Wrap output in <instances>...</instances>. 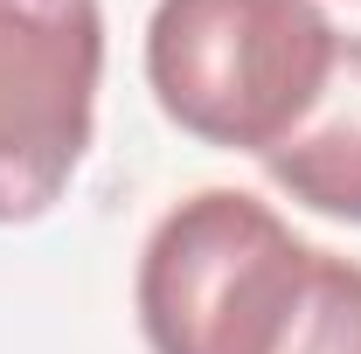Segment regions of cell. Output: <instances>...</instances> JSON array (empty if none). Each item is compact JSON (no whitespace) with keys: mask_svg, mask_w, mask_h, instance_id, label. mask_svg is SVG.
<instances>
[{"mask_svg":"<svg viewBox=\"0 0 361 354\" xmlns=\"http://www.w3.org/2000/svg\"><path fill=\"white\" fill-rule=\"evenodd\" d=\"M334 49L341 28L319 0H160L146 84L180 133L264 160L319 104Z\"/></svg>","mask_w":361,"mask_h":354,"instance_id":"1","label":"cell"},{"mask_svg":"<svg viewBox=\"0 0 361 354\" xmlns=\"http://www.w3.org/2000/svg\"><path fill=\"white\" fill-rule=\"evenodd\" d=\"M313 243L243 188H202L139 250V326L153 354H278L313 285Z\"/></svg>","mask_w":361,"mask_h":354,"instance_id":"2","label":"cell"},{"mask_svg":"<svg viewBox=\"0 0 361 354\" xmlns=\"http://www.w3.org/2000/svg\"><path fill=\"white\" fill-rule=\"evenodd\" d=\"M97 77V0H0V222H35L84 167Z\"/></svg>","mask_w":361,"mask_h":354,"instance_id":"3","label":"cell"},{"mask_svg":"<svg viewBox=\"0 0 361 354\" xmlns=\"http://www.w3.org/2000/svg\"><path fill=\"white\" fill-rule=\"evenodd\" d=\"M264 174L319 216L361 222V35H341L319 104L285 146L264 153Z\"/></svg>","mask_w":361,"mask_h":354,"instance_id":"4","label":"cell"},{"mask_svg":"<svg viewBox=\"0 0 361 354\" xmlns=\"http://www.w3.org/2000/svg\"><path fill=\"white\" fill-rule=\"evenodd\" d=\"M278 354H361V264L355 257H334V250L313 257L306 306H299Z\"/></svg>","mask_w":361,"mask_h":354,"instance_id":"5","label":"cell"}]
</instances>
